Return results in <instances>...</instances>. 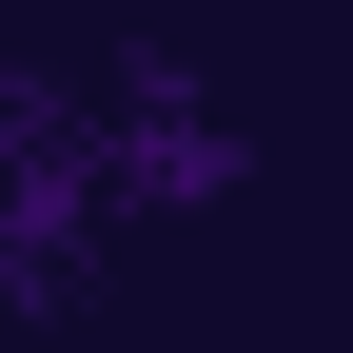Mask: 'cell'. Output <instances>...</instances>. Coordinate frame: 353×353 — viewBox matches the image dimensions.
Returning a JSON list of instances; mask_svg holds the SVG:
<instances>
[{
  "label": "cell",
  "instance_id": "1",
  "mask_svg": "<svg viewBox=\"0 0 353 353\" xmlns=\"http://www.w3.org/2000/svg\"><path fill=\"white\" fill-rule=\"evenodd\" d=\"M255 138L236 99H196V59H79L0 99V314L99 294L138 236H176L196 196H236Z\"/></svg>",
  "mask_w": 353,
  "mask_h": 353
}]
</instances>
